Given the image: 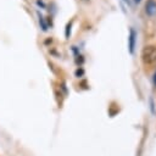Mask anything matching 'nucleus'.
<instances>
[{
    "mask_svg": "<svg viewBox=\"0 0 156 156\" xmlns=\"http://www.w3.org/2000/svg\"><path fill=\"white\" fill-rule=\"evenodd\" d=\"M141 61L145 66H156V45H146L143 48Z\"/></svg>",
    "mask_w": 156,
    "mask_h": 156,
    "instance_id": "1",
    "label": "nucleus"
},
{
    "mask_svg": "<svg viewBox=\"0 0 156 156\" xmlns=\"http://www.w3.org/2000/svg\"><path fill=\"white\" fill-rule=\"evenodd\" d=\"M136 32L134 28L129 29V35H128V51L129 54H134L135 50V43H136Z\"/></svg>",
    "mask_w": 156,
    "mask_h": 156,
    "instance_id": "2",
    "label": "nucleus"
},
{
    "mask_svg": "<svg viewBox=\"0 0 156 156\" xmlns=\"http://www.w3.org/2000/svg\"><path fill=\"white\" fill-rule=\"evenodd\" d=\"M145 12L147 16H155L156 15V1L155 0H147L146 1Z\"/></svg>",
    "mask_w": 156,
    "mask_h": 156,
    "instance_id": "3",
    "label": "nucleus"
},
{
    "mask_svg": "<svg viewBox=\"0 0 156 156\" xmlns=\"http://www.w3.org/2000/svg\"><path fill=\"white\" fill-rule=\"evenodd\" d=\"M69 30H71V23H68L67 27H66V37H67V38L69 37Z\"/></svg>",
    "mask_w": 156,
    "mask_h": 156,
    "instance_id": "4",
    "label": "nucleus"
},
{
    "mask_svg": "<svg viewBox=\"0 0 156 156\" xmlns=\"http://www.w3.org/2000/svg\"><path fill=\"white\" fill-rule=\"evenodd\" d=\"M152 83H154V85L156 87V72L154 73V77H152Z\"/></svg>",
    "mask_w": 156,
    "mask_h": 156,
    "instance_id": "5",
    "label": "nucleus"
},
{
    "mask_svg": "<svg viewBox=\"0 0 156 156\" xmlns=\"http://www.w3.org/2000/svg\"><path fill=\"white\" fill-rule=\"evenodd\" d=\"M79 74H83V69H77V72H76V76H79Z\"/></svg>",
    "mask_w": 156,
    "mask_h": 156,
    "instance_id": "6",
    "label": "nucleus"
},
{
    "mask_svg": "<svg viewBox=\"0 0 156 156\" xmlns=\"http://www.w3.org/2000/svg\"><path fill=\"white\" fill-rule=\"evenodd\" d=\"M140 1H141V0H134V2H136V4H138V2H140Z\"/></svg>",
    "mask_w": 156,
    "mask_h": 156,
    "instance_id": "7",
    "label": "nucleus"
}]
</instances>
